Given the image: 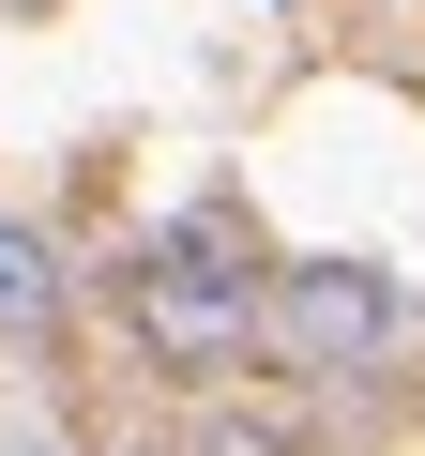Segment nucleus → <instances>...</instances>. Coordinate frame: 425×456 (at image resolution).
Masks as SVG:
<instances>
[{
    "label": "nucleus",
    "mask_w": 425,
    "mask_h": 456,
    "mask_svg": "<svg viewBox=\"0 0 425 456\" xmlns=\"http://www.w3.org/2000/svg\"><path fill=\"white\" fill-rule=\"evenodd\" d=\"M61 305H76L61 244H46L31 213H0V350H46V335H61Z\"/></svg>",
    "instance_id": "7ed1b4c3"
},
{
    "label": "nucleus",
    "mask_w": 425,
    "mask_h": 456,
    "mask_svg": "<svg viewBox=\"0 0 425 456\" xmlns=\"http://www.w3.org/2000/svg\"><path fill=\"white\" fill-rule=\"evenodd\" d=\"M137 335L167 350V365H229V350H259L274 335V259L244 244V213L229 198H197V213H167L152 244H137Z\"/></svg>",
    "instance_id": "f257e3e1"
},
{
    "label": "nucleus",
    "mask_w": 425,
    "mask_h": 456,
    "mask_svg": "<svg viewBox=\"0 0 425 456\" xmlns=\"http://www.w3.org/2000/svg\"><path fill=\"white\" fill-rule=\"evenodd\" d=\"M410 335V289H395V259H274V350L289 365H380Z\"/></svg>",
    "instance_id": "f03ea898"
},
{
    "label": "nucleus",
    "mask_w": 425,
    "mask_h": 456,
    "mask_svg": "<svg viewBox=\"0 0 425 456\" xmlns=\"http://www.w3.org/2000/svg\"><path fill=\"white\" fill-rule=\"evenodd\" d=\"M16 16H46V0H16Z\"/></svg>",
    "instance_id": "20e7f679"
}]
</instances>
